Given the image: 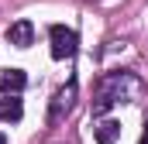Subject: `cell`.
<instances>
[{
  "instance_id": "1",
  "label": "cell",
  "mask_w": 148,
  "mask_h": 144,
  "mask_svg": "<svg viewBox=\"0 0 148 144\" xmlns=\"http://www.w3.org/2000/svg\"><path fill=\"white\" fill-rule=\"evenodd\" d=\"M141 89L138 75L124 69H114L107 75H100V82L93 86V117H103L107 110H114L117 103H127L134 93Z\"/></svg>"
},
{
  "instance_id": "2",
  "label": "cell",
  "mask_w": 148,
  "mask_h": 144,
  "mask_svg": "<svg viewBox=\"0 0 148 144\" xmlns=\"http://www.w3.org/2000/svg\"><path fill=\"white\" fill-rule=\"evenodd\" d=\"M48 41H52V58H73L79 48V35L66 24H52L48 28Z\"/></svg>"
},
{
  "instance_id": "3",
  "label": "cell",
  "mask_w": 148,
  "mask_h": 144,
  "mask_svg": "<svg viewBox=\"0 0 148 144\" xmlns=\"http://www.w3.org/2000/svg\"><path fill=\"white\" fill-rule=\"evenodd\" d=\"M76 93H79V89H76V82H69L66 89H59V93H55V100H52V113H48V117H52V120H62V117L76 107Z\"/></svg>"
},
{
  "instance_id": "4",
  "label": "cell",
  "mask_w": 148,
  "mask_h": 144,
  "mask_svg": "<svg viewBox=\"0 0 148 144\" xmlns=\"http://www.w3.org/2000/svg\"><path fill=\"white\" fill-rule=\"evenodd\" d=\"M7 41H10L14 48H28V45L35 41V28H31V21H14V24L7 28Z\"/></svg>"
},
{
  "instance_id": "5",
  "label": "cell",
  "mask_w": 148,
  "mask_h": 144,
  "mask_svg": "<svg viewBox=\"0 0 148 144\" xmlns=\"http://www.w3.org/2000/svg\"><path fill=\"white\" fill-rule=\"evenodd\" d=\"M24 86H28L24 69H3L0 72V89H3V93H21Z\"/></svg>"
},
{
  "instance_id": "6",
  "label": "cell",
  "mask_w": 148,
  "mask_h": 144,
  "mask_svg": "<svg viewBox=\"0 0 148 144\" xmlns=\"http://www.w3.org/2000/svg\"><path fill=\"white\" fill-rule=\"evenodd\" d=\"M21 117H24V107H21V100H17L14 93H10L7 100H0V120H3V124H17Z\"/></svg>"
},
{
  "instance_id": "7",
  "label": "cell",
  "mask_w": 148,
  "mask_h": 144,
  "mask_svg": "<svg viewBox=\"0 0 148 144\" xmlns=\"http://www.w3.org/2000/svg\"><path fill=\"white\" fill-rule=\"evenodd\" d=\"M117 137H121V124H117V120L97 124V144H114Z\"/></svg>"
},
{
  "instance_id": "8",
  "label": "cell",
  "mask_w": 148,
  "mask_h": 144,
  "mask_svg": "<svg viewBox=\"0 0 148 144\" xmlns=\"http://www.w3.org/2000/svg\"><path fill=\"white\" fill-rule=\"evenodd\" d=\"M138 144H148V130H145V134H141V141H138Z\"/></svg>"
},
{
  "instance_id": "9",
  "label": "cell",
  "mask_w": 148,
  "mask_h": 144,
  "mask_svg": "<svg viewBox=\"0 0 148 144\" xmlns=\"http://www.w3.org/2000/svg\"><path fill=\"white\" fill-rule=\"evenodd\" d=\"M0 144H7V137H3V134H0Z\"/></svg>"
}]
</instances>
